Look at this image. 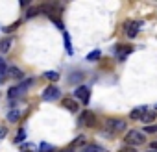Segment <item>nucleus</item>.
Instances as JSON below:
<instances>
[{
    "label": "nucleus",
    "mask_w": 157,
    "mask_h": 152,
    "mask_svg": "<svg viewBox=\"0 0 157 152\" xmlns=\"http://www.w3.org/2000/svg\"><path fill=\"white\" fill-rule=\"evenodd\" d=\"M124 141L135 148V146H139V145H144V143H146V135H144L140 130H129V132L124 135Z\"/></svg>",
    "instance_id": "1"
},
{
    "label": "nucleus",
    "mask_w": 157,
    "mask_h": 152,
    "mask_svg": "<svg viewBox=\"0 0 157 152\" xmlns=\"http://www.w3.org/2000/svg\"><path fill=\"white\" fill-rule=\"evenodd\" d=\"M32 84H33V80H24L21 86H15V87H11V89L8 91V97H10L11 100H13V98H19L21 95H24V93L28 91V87H30Z\"/></svg>",
    "instance_id": "2"
},
{
    "label": "nucleus",
    "mask_w": 157,
    "mask_h": 152,
    "mask_svg": "<svg viewBox=\"0 0 157 152\" xmlns=\"http://www.w3.org/2000/svg\"><path fill=\"white\" fill-rule=\"evenodd\" d=\"M105 128L111 132V134H120V132H124L126 130V121H122V119H107L105 121Z\"/></svg>",
    "instance_id": "3"
},
{
    "label": "nucleus",
    "mask_w": 157,
    "mask_h": 152,
    "mask_svg": "<svg viewBox=\"0 0 157 152\" xmlns=\"http://www.w3.org/2000/svg\"><path fill=\"white\" fill-rule=\"evenodd\" d=\"M89 97H91V89L87 86H80L74 89V98L76 100H82V104H89Z\"/></svg>",
    "instance_id": "4"
},
{
    "label": "nucleus",
    "mask_w": 157,
    "mask_h": 152,
    "mask_svg": "<svg viewBox=\"0 0 157 152\" xmlns=\"http://www.w3.org/2000/svg\"><path fill=\"white\" fill-rule=\"evenodd\" d=\"M142 26V22L140 21H128L126 24H124V30H126V35L129 37V39H133L137 34H139V28Z\"/></svg>",
    "instance_id": "5"
},
{
    "label": "nucleus",
    "mask_w": 157,
    "mask_h": 152,
    "mask_svg": "<svg viewBox=\"0 0 157 152\" xmlns=\"http://www.w3.org/2000/svg\"><path fill=\"white\" fill-rule=\"evenodd\" d=\"M59 95H61V91H59L56 86H48V87L43 91V98H44V100H56V98H59Z\"/></svg>",
    "instance_id": "6"
},
{
    "label": "nucleus",
    "mask_w": 157,
    "mask_h": 152,
    "mask_svg": "<svg viewBox=\"0 0 157 152\" xmlns=\"http://www.w3.org/2000/svg\"><path fill=\"white\" fill-rule=\"evenodd\" d=\"M80 124H83V126H93V124H94V115H93L91 111H83V113L80 115Z\"/></svg>",
    "instance_id": "7"
},
{
    "label": "nucleus",
    "mask_w": 157,
    "mask_h": 152,
    "mask_svg": "<svg viewBox=\"0 0 157 152\" xmlns=\"http://www.w3.org/2000/svg\"><path fill=\"white\" fill-rule=\"evenodd\" d=\"M155 117H157V115H155V110H148V108H146V111L142 113V117H140L139 121L146 122V126H148L150 122H153V121H155Z\"/></svg>",
    "instance_id": "8"
},
{
    "label": "nucleus",
    "mask_w": 157,
    "mask_h": 152,
    "mask_svg": "<svg viewBox=\"0 0 157 152\" xmlns=\"http://www.w3.org/2000/svg\"><path fill=\"white\" fill-rule=\"evenodd\" d=\"M6 74L10 76V78H17V80H22V78H24V74H22V70H21L19 67H8Z\"/></svg>",
    "instance_id": "9"
},
{
    "label": "nucleus",
    "mask_w": 157,
    "mask_h": 152,
    "mask_svg": "<svg viewBox=\"0 0 157 152\" xmlns=\"http://www.w3.org/2000/svg\"><path fill=\"white\" fill-rule=\"evenodd\" d=\"M80 152H107L104 146H100V145H85Z\"/></svg>",
    "instance_id": "10"
},
{
    "label": "nucleus",
    "mask_w": 157,
    "mask_h": 152,
    "mask_svg": "<svg viewBox=\"0 0 157 152\" xmlns=\"http://www.w3.org/2000/svg\"><path fill=\"white\" fill-rule=\"evenodd\" d=\"M63 106L68 110V111H78V104L74 98H63Z\"/></svg>",
    "instance_id": "11"
},
{
    "label": "nucleus",
    "mask_w": 157,
    "mask_h": 152,
    "mask_svg": "<svg viewBox=\"0 0 157 152\" xmlns=\"http://www.w3.org/2000/svg\"><path fill=\"white\" fill-rule=\"evenodd\" d=\"M11 45H13V39H11V37H8V39H4L2 43H0V50H2V54H6V52H10V48H11Z\"/></svg>",
    "instance_id": "12"
},
{
    "label": "nucleus",
    "mask_w": 157,
    "mask_h": 152,
    "mask_svg": "<svg viewBox=\"0 0 157 152\" xmlns=\"http://www.w3.org/2000/svg\"><path fill=\"white\" fill-rule=\"evenodd\" d=\"M6 70H8V67H6V63H4V59L0 58V84H2L6 78H8V74H6Z\"/></svg>",
    "instance_id": "13"
},
{
    "label": "nucleus",
    "mask_w": 157,
    "mask_h": 152,
    "mask_svg": "<svg viewBox=\"0 0 157 152\" xmlns=\"http://www.w3.org/2000/svg\"><path fill=\"white\" fill-rule=\"evenodd\" d=\"M146 111V108H137V110H133L131 113H129V117L133 119V121H139L140 117H142V113Z\"/></svg>",
    "instance_id": "14"
},
{
    "label": "nucleus",
    "mask_w": 157,
    "mask_h": 152,
    "mask_svg": "<svg viewBox=\"0 0 157 152\" xmlns=\"http://www.w3.org/2000/svg\"><path fill=\"white\" fill-rule=\"evenodd\" d=\"M19 117H21V111H19V110H11V111L8 113V121H10V122H17Z\"/></svg>",
    "instance_id": "15"
},
{
    "label": "nucleus",
    "mask_w": 157,
    "mask_h": 152,
    "mask_svg": "<svg viewBox=\"0 0 157 152\" xmlns=\"http://www.w3.org/2000/svg\"><path fill=\"white\" fill-rule=\"evenodd\" d=\"M44 78H48L50 82H57L59 80V74L56 70H48V72H44Z\"/></svg>",
    "instance_id": "16"
},
{
    "label": "nucleus",
    "mask_w": 157,
    "mask_h": 152,
    "mask_svg": "<svg viewBox=\"0 0 157 152\" xmlns=\"http://www.w3.org/2000/svg\"><path fill=\"white\" fill-rule=\"evenodd\" d=\"M100 56H102V52H100V50H93V52L87 56V61H98V59H100Z\"/></svg>",
    "instance_id": "17"
},
{
    "label": "nucleus",
    "mask_w": 157,
    "mask_h": 152,
    "mask_svg": "<svg viewBox=\"0 0 157 152\" xmlns=\"http://www.w3.org/2000/svg\"><path fill=\"white\" fill-rule=\"evenodd\" d=\"M24 139H26V130H24V128H21V130H19V134L15 135V143H22Z\"/></svg>",
    "instance_id": "18"
},
{
    "label": "nucleus",
    "mask_w": 157,
    "mask_h": 152,
    "mask_svg": "<svg viewBox=\"0 0 157 152\" xmlns=\"http://www.w3.org/2000/svg\"><path fill=\"white\" fill-rule=\"evenodd\" d=\"M63 37H65V48H67V52L72 54V46H70V37H68V34L63 32Z\"/></svg>",
    "instance_id": "19"
},
{
    "label": "nucleus",
    "mask_w": 157,
    "mask_h": 152,
    "mask_svg": "<svg viewBox=\"0 0 157 152\" xmlns=\"http://www.w3.org/2000/svg\"><path fill=\"white\" fill-rule=\"evenodd\" d=\"M21 152H37V150H35V146H33V145L24 143V145H21Z\"/></svg>",
    "instance_id": "20"
},
{
    "label": "nucleus",
    "mask_w": 157,
    "mask_h": 152,
    "mask_svg": "<svg viewBox=\"0 0 157 152\" xmlns=\"http://www.w3.org/2000/svg\"><path fill=\"white\" fill-rule=\"evenodd\" d=\"M37 13H41V6H37V8H30L28 13H26V17H35Z\"/></svg>",
    "instance_id": "21"
},
{
    "label": "nucleus",
    "mask_w": 157,
    "mask_h": 152,
    "mask_svg": "<svg viewBox=\"0 0 157 152\" xmlns=\"http://www.w3.org/2000/svg\"><path fill=\"white\" fill-rule=\"evenodd\" d=\"M153 132H157V124H148L142 130V134H153Z\"/></svg>",
    "instance_id": "22"
},
{
    "label": "nucleus",
    "mask_w": 157,
    "mask_h": 152,
    "mask_svg": "<svg viewBox=\"0 0 157 152\" xmlns=\"http://www.w3.org/2000/svg\"><path fill=\"white\" fill-rule=\"evenodd\" d=\"M131 52V48H122V50H118V59L122 61V59H126V56Z\"/></svg>",
    "instance_id": "23"
},
{
    "label": "nucleus",
    "mask_w": 157,
    "mask_h": 152,
    "mask_svg": "<svg viewBox=\"0 0 157 152\" xmlns=\"http://www.w3.org/2000/svg\"><path fill=\"white\" fill-rule=\"evenodd\" d=\"M39 152H54V146H52V145H48V143H43V145H41V148H39Z\"/></svg>",
    "instance_id": "24"
},
{
    "label": "nucleus",
    "mask_w": 157,
    "mask_h": 152,
    "mask_svg": "<svg viewBox=\"0 0 157 152\" xmlns=\"http://www.w3.org/2000/svg\"><path fill=\"white\" fill-rule=\"evenodd\" d=\"M6 134H8V128H6V126H0V139L6 137Z\"/></svg>",
    "instance_id": "25"
},
{
    "label": "nucleus",
    "mask_w": 157,
    "mask_h": 152,
    "mask_svg": "<svg viewBox=\"0 0 157 152\" xmlns=\"http://www.w3.org/2000/svg\"><path fill=\"white\" fill-rule=\"evenodd\" d=\"M118 152H137V148H129V146H126V148H120Z\"/></svg>",
    "instance_id": "26"
},
{
    "label": "nucleus",
    "mask_w": 157,
    "mask_h": 152,
    "mask_svg": "<svg viewBox=\"0 0 157 152\" xmlns=\"http://www.w3.org/2000/svg\"><path fill=\"white\" fill-rule=\"evenodd\" d=\"M150 148H151L153 152H157V141H151V143H150Z\"/></svg>",
    "instance_id": "27"
},
{
    "label": "nucleus",
    "mask_w": 157,
    "mask_h": 152,
    "mask_svg": "<svg viewBox=\"0 0 157 152\" xmlns=\"http://www.w3.org/2000/svg\"><path fill=\"white\" fill-rule=\"evenodd\" d=\"M61 152H74V148L70 146V148H65V150H61Z\"/></svg>",
    "instance_id": "28"
},
{
    "label": "nucleus",
    "mask_w": 157,
    "mask_h": 152,
    "mask_svg": "<svg viewBox=\"0 0 157 152\" xmlns=\"http://www.w3.org/2000/svg\"><path fill=\"white\" fill-rule=\"evenodd\" d=\"M155 110H157V104H155Z\"/></svg>",
    "instance_id": "29"
},
{
    "label": "nucleus",
    "mask_w": 157,
    "mask_h": 152,
    "mask_svg": "<svg viewBox=\"0 0 157 152\" xmlns=\"http://www.w3.org/2000/svg\"><path fill=\"white\" fill-rule=\"evenodd\" d=\"M148 152H153V150H148Z\"/></svg>",
    "instance_id": "30"
}]
</instances>
